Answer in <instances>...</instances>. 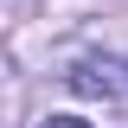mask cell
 <instances>
[{"label":"cell","instance_id":"1","mask_svg":"<svg viewBox=\"0 0 128 128\" xmlns=\"http://www.w3.org/2000/svg\"><path fill=\"white\" fill-rule=\"evenodd\" d=\"M38 128H90V122H83V115H45Z\"/></svg>","mask_w":128,"mask_h":128}]
</instances>
